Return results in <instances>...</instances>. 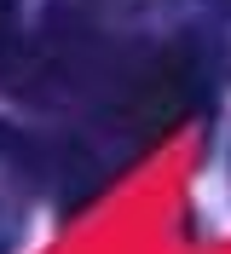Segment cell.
Returning <instances> with one entry per match:
<instances>
[{"label":"cell","mask_w":231,"mask_h":254,"mask_svg":"<svg viewBox=\"0 0 231 254\" xmlns=\"http://www.w3.org/2000/svg\"><path fill=\"white\" fill-rule=\"evenodd\" d=\"M17 52V0H0V69Z\"/></svg>","instance_id":"1"}]
</instances>
